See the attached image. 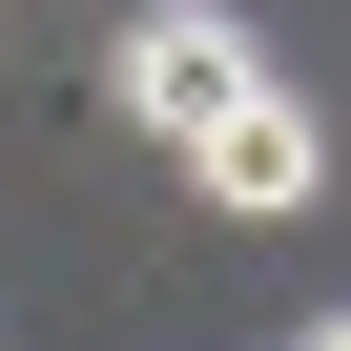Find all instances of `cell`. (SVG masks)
<instances>
[{
	"label": "cell",
	"instance_id": "3",
	"mask_svg": "<svg viewBox=\"0 0 351 351\" xmlns=\"http://www.w3.org/2000/svg\"><path fill=\"white\" fill-rule=\"evenodd\" d=\"M310 351H351V310H330V330H310Z\"/></svg>",
	"mask_w": 351,
	"mask_h": 351
},
{
	"label": "cell",
	"instance_id": "1",
	"mask_svg": "<svg viewBox=\"0 0 351 351\" xmlns=\"http://www.w3.org/2000/svg\"><path fill=\"white\" fill-rule=\"evenodd\" d=\"M104 104H124V124H145L165 165H186V145H207L228 104H269V42L228 21V0H145V21L104 42Z\"/></svg>",
	"mask_w": 351,
	"mask_h": 351
},
{
	"label": "cell",
	"instance_id": "2",
	"mask_svg": "<svg viewBox=\"0 0 351 351\" xmlns=\"http://www.w3.org/2000/svg\"><path fill=\"white\" fill-rule=\"evenodd\" d=\"M186 207H207V228H310V207H330V104H289V83L228 104V124L186 145Z\"/></svg>",
	"mask_w": 351,
	"mask_h": 351
}]
</instances>
